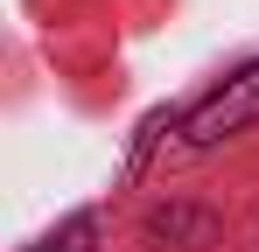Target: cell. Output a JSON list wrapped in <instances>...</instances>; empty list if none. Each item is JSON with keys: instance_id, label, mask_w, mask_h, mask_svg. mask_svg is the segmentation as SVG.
<instances>
[{"instance_id": "cell-2", "label": "cell", "mask_w": 259, "mask_h": 252, "mask_svg": "<svg viewBox=\"0 0 259 252\" xmlns=\"http://www.w3.org/2000/svg\"><path fill=\"white\" fill-rule=\"evenodd\" d=\"M91 231H98L91 217H70V224H63V231H49L35 252H91Z\"/></svg>"}, {"instance_id": "cell-1", "label": "cell", "mask_w": 259, "mask_h": 252, "mask_svg": "<svg viewBox=\"0 0 259 252\" xmlns=\"http://www.w3.org/2000/svg\"><path fill=\"white\" fill-rule=\"evenodd\" d=\"M245 126H259V63L231 70L210 98H196L182 112V140L189 147H217L224 133H245Z\"/></svg>"}]
</instances>
